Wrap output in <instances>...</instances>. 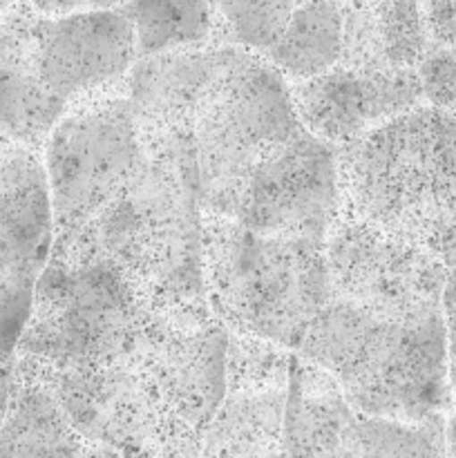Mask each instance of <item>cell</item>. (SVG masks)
<instances>
[{"mask_svg":"<svg viewBox=\"0 0 456 458\" xmlns=\"http://www.w3.org/2000/svg\"><path fill=\"white\" fill-rule=\"evenodd\" d=\"M340 210L456 267V116L416 106L338 148Z\"/></svg>","mask_w":456,"mask_h":458,"instance_id":"cell-1","label":"cell"},{"mask_svg":"<svg viewBox=\"0 0 456 458\" xmlns=\"http://www.w3.org/2000/svg\"><path fill=\"white\" fill-rule=\"evenodd\" d=\"M295 353L334 376L365 416L416 423L454 410L443 309L384 316L331 298Z\"/></svg>","mask_w":456,"mask_h":458,"instance_id":"cell-2","label":"cell"},{"mask_svg":"<svg viewBox=\"0 0 456 458\" xmlns=\"http://www.w3.org/2000/svg\"><path fill=\"white\" fill-rule=\"evenodd\" d=\"M128 186L88 224L54 237L114 264L161 316L213 313L204 282V213L182 170L146 148Z\"/></svg>","mask_w":456,"mask_h":458,"instance_id":"cell-3","label":"cell"},{"mask_svg":"<svg viewBox=\"0 0 456 458\" xmlns=\"http://www.w3.org/2000/svg\"><path fill=\"white\" fill-rule=\"evenodd\" d=\"M298 130L302 123L289 81L259 54L231 47L186 132L173 141L143 143L182 170L201 213L231 219L253 170Z\"/></svg>","mask_w":456,"mask_h":458,"instance_id":"cell-4","label":"cell"},{"mask_svg":"<svg viewBox=\"0 0 456 458\" xmlns=\"http://www.w3.org/2000/svg\"><path fill=\"white\" fill-rule=\"evenodd\" d=\"M204 282L231 334L286 352H298L331 300L325 240L262 235L217 215H204Z\"/></svg>","mask_w":456,"mask_h":458,"instance_id":"cell-5","label":"cell"},{"mask_svg":"<svg viewBox=\"0 0 456 458\" xmlns=\"http://www.w3.org/2000/svg\"><path fill=\"white\" fill-rule=\"evenodd\" d=\"M159 313L106 258L52 249L34 289L18 360L43 371L103 369L123 360Z\"/></svg>","mask_w":456,"mask_h":458,"instance_id":"cell-6","label":"cell"},{"mask_svg":"<svg viewBox=\"0 0 456 458\" xmlns=\"http://www.w3.org/2000/svg\"><path fill=\"white\" fill-rule=\"evenodd\" d=\"M123 88L70 107L43 148L54 237L88 226L146 161Z\"/></svg>","mask_w":456,"mask_h":458,"instance_id":"cell-7","label":"cell"},{"mask_svg":"<svg viewBox=\"0 0 456 458\" xmlns=\"http://www.w3.org/2000/svg\"><path fill=\"white\" fill-rule=\"evenodd\" d=\"M325 250L331 298L349 300L384 316L443 309L450 268L344 210L338 208Z\"/></svg>","mask_w":456,"mask_h":458,"instance_id":"cell-8","label":"cell"},{"mask_svg":"<svg viewBox=\"0 0 456 458\" xmlns=\"http://www.w3.org/2000/svg\"><path fill=\"white\" fill-rule=\"evenodd\" d=\"M338 208V148L302 128L253 170L231 219L262 235L326 240Z\"/></svg>","mask_w":456,"mask_h":458,"instance_id":"cell-9","label":"cell"},{"mask_svg":"<svg viewBox=\"0 0 456 458\" xmlns=\"http://www.w3.org/2000/svg\"><path fill=\"white\" fill-rule=\"evenodd\" d=\"M34 56L45 83L70 103L119 92L137 63V40L123 4L45 16L34 25Z\"/></svg>","mask_w":456,"mask_h":458,"instance_id":"cell-10","label":"cell"},{"mask_svg":"<svg viewBox=\"0 0 456 458\" xmlns=\"http://www.w3.org/2000/svg\"><path fill=\"white\" fill-rule=\"evenodd\" d=\"M291 97L302 128L335 148L425 103L416 70L360 72L344 65L295 81Z\"/></svg>","mask_w":456,"mask_h":458,"instance_id":"cell-11","label":"cell"},{"mask_svg":"<svg viewBox=\"0 0 456 458\" xmlns=\"http://www.w3.org/2000/svg\"><path fill=\"white\" fill-rule=\"evenodd\" d=\"M231 47L210 45L137 58L123 81V94L143 141H173L186 132L192 112L226 65Z\"/></svg>","mask_w":456,"mask_h":458,"instance_id":"cell-12","label":"cell"},{"mask_svg":"<svg viewBox=\"0 0 456 458\" xmlns=\"http://www.w3.org/2000/svg\"><path fill=\"white\" fill-rule=\"evenodd\" d=\"M36 16L38 9L27 0L0 16V139L40 152L70 103L45 83L36 65Z\"/></svg>","mask_w":456,"mask_h":458,"instance_id":"cell-13","label":"cell"},{"mask_svg":"<svg viewBox=\"0 0 456 458\" xmlns=\"http://www.w3.org/2000/svg\"><path fill=\"white\" fill-rule=\"evenodd\" d=\"M52 242L54 217L43 157L0 139V276L38 280Z\"/></svg>","mask_w":456,"mask_h":458,"instance_id":"cell-14","label":"cell"},{"mask_svg":"<svg viewBox=\"0 0 456 458\" xmlns=\"http://www.w3.org/2000/svg\"><path fill=\"white\" fill-rule=\"evenodd\" d=\"M358 416L334 376L291 352L277 458H344L356 441Z\"/></svg>","mask_w":456,"mask_h":458,"instance_id":"cell-15","label":"cell"},{"mask_svg":"<svg viewBox=\"0 0 456 458\" xmlns=\"http://www.w3.org/2000/svg\"><path fill=\"white\" fill-rule=\"evenodd\" d=\"M85 441L54 394L13 362V387L0 429V458H83Z\"/></svg>","mask_w":456,"mask_h":458,"instance_id":"cell-16","label":"cell"},{"mask_svg":"<svg viewBox=\"0 0 456 458\" xmlns=\"http://www.w3.org/2000/svg\"><path fill=\"white\" fill-rule=\"evenodd\" d=\"M340 52L342 7L338 0H302L264 58L289 83H295L338 65Z\"/></svg>","mask_w":456,"mask_h":458,"instance_id":"cell-17","label":"cell"},{"mask_svg":"<svg viewBox=\"0 0 456 458\" xmlns=\"http://www.w3.org/2000/svg\"><path fill=\"white\" fill-rule=\"evenodd\" d=\"M141 56L215 45L217 0H125Z\"/></svg>","mask_w":456,"mask_h":458,"instance_id":"cell-18","label":"cell"},{"mask_svg":"<svg viewBox=\"0 0 456 458\" xmlns=\"http://www.w3.org/2000/svg\"><path fill=\"white\" fill-rule=\"evenodd\" d=\"M344 458H447V416L407 423L360 414Z\"/></svg>","mask_w":456,"mask_h":458,"instance_id":"cell-19","label":"cell"},{"mask_svg":"<svg viewBox=\"0 0 456 458\" xmlns=\"http://www.w3.org/2000/svg\"><path fill=\"white\" fill-rule=\"evenodd\" d=\"M302 0H217L215 45L264 54L277 43Z\"/></svg>","mask_w":456,"mask_h":458,"instance_id":"cell-20","label":"cell"},{"mask_svg":"<svg viewBox=\"0 0 456 458\" xmlns=\"http://www.w3.org/2000/svg\"><path fill=\"white\" fill-rule=\"evenodd\" d=\"M36 280L0 276V365L13 360L34 302Z\"/></svg>","mask_w":456,"mask_h":458,"instance_id":"cell-21","label":"cell"},{"mask_svg":"<svg viewBox=\"0 0 456 458\" xmlns=\"http://www.w3.org/2000/svg\"><path fill=\"white\" fill-rule=\"evenodd\" d=\"M416 74L425 103L456 116V49L432 43L416 65Z\"/></svg>","mask_w":456,"mask_h":458,"instance_id":"cell-22","label":"cell"},{"mask_svg":"<svg viewBox=\"0 0 456 458\" xmlns=\"http://www.w3.org/2000/svg\"><path fill=\"white\" fill-rule=\"evenodd\" d=\"M432 43L456 49V0H420Z\"/></svg>","mask_w":456,"mask_h":458,"instance_id":"cell-23","label":"cell"},{"mask_svg":"<svg viewBox=\"0 0 456 458\" xmlns=\"http://www.w3.org/2000/svg\"><path fill=\"white\" fill-rule=\"evenodd\" d=\"M27 3L45 16H61V13L85 12V9L121 7L125 0H27Z\"/></svg>","mask_w":456,"mask_h":458,"instance_id":"cell-24","label":"cell"},{"mask_svg":"<svg viewBox=\"0 0 456 458\" xmlns=\"http://www.w3.org/2000/svg\"><path fill=\"white\" fill-rule=\"evenodd\" d=\"M443 316L447 327V347H450V360L456 358V267L450 268L445 291H443Z\"/></svg>","mask_w":456,"mask_h":458,"instance_id":"cell-25","label":"cell"},{"mask_svg":"<svg viewBox=\"0 0 456 458\" xmlns=\"http://www.w3.org/2000/svg\"><path fill=\"white\" fill-rule=\"evenodd\" d=\"M13 387V360L0 365V429H3L4 414H7L9 396H12Z\"/></svg>","mask_w":456,"mask_h":458,"instance_id":"cell-26","label":"cell"},{"mask_svg":"<svg viewBox=\"0 0 456 458\" xmlns=\"http://www.w3.org/2000/svg\"><path fill=\"white\" fill-rule=\"evenodd\" d=\"M447 458H456V401L454 410L447 416Z\"/></svg>","mask_w":456,"mask_h":458,"instance_id":"cell-27","label":"cell"},{"mask_svg":"<svg viewBox=\"0 0 456 458\" xmlns=\"http://www.w3.org/2000/svg\"><path fill=\"white\" fill-rule=\"evenodd\" d=\"M83 458H123V456H119L114 450H110V447H106V445H98V443L85 441Z\"/></svg>","mask_w":456,"mask_h":458,"instance_id":"cell-28","label":"cell"},{"mask_svg":"<svg viewBox=\"0 0 456 458\" xmlns=\"http://www.w3.org/2000/svg\"><path fill=\"white\" fill-rule=\"evenodd\" d=\"M450 380H452V392H454V401H456V358L450 360Z\"/></svg>","mask_w":456,"mask_h":458,"instance_id":"cell-29","label":"cell"},{"mask_svg":"<svg viewBox=\"0 0 456 458\" xmlns=\"http://www.w3.org/2000/svg\"><path fill=\"white\" fill-rule=\"evenodd\" d=\"M16 3L18 0H0V16H3V13H7Z\"/></svg>","mask_w":456,"mask_h":458,"instance_id":"cell-30","label":"cell"},{"mask_svg":"<svg viewBox=\"0 0 456 458\" xmlns=\"http://www.w3.org/2000/svg\"><path fill=\"white\" fill-rule=\"evenodd\" d=\"M338 3H344V0H338Z\"/></svg>","mask_w":456,"mask_h":458,"instance_id":"cell-31","label":"cell"}]
</instances>
